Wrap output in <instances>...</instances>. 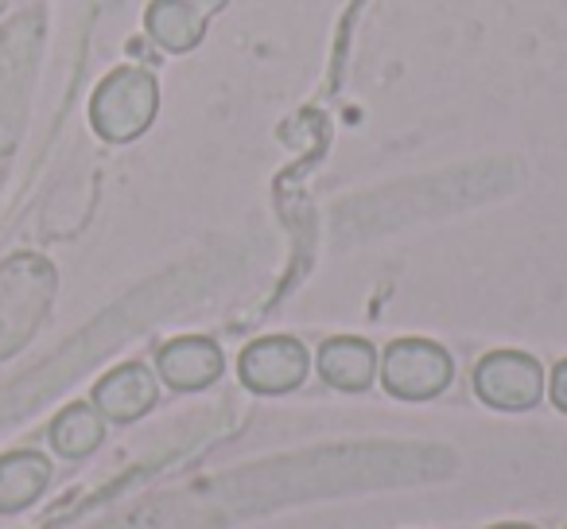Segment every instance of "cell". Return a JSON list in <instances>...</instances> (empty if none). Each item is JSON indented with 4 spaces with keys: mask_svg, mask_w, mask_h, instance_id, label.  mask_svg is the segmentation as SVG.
I'll return each instance as SVG.
<instances>
[{
    "mask_svg": "<svg viewBox=\"0 0 567 529\" xmlns=\"http://www.w3.org/2000/svg\"><path fill=\"white\" fill-rule=\"evenodd\" d=\"M144 28L167 55H187L203 43L206 17L190 0H152L148 12H144Z\"/></svg>",
    "mask_w": 567,
    "mask_h": 529,
    "instance_id": "9c48e42d",
    "label": "cell"
},
{
    "mask_svg": "<svg viewBox=\"0 0 567 529\" xmlns=\"http://www.w3.org/2000/svg\"><path fill=\"white\" fill-rule=\"evenodd\" d=\"M548 378L525 350H489L474 366V397L497 413H528L540 405Z\"/></svg>",
    "mask_w": 567,
    "mask_h": 529,
    "instance_id": "277c9868",
    "label": "cell"
},
{
    "mask_svg": "<svg viewBox=\"0 0 567 529\" xmlns=\"http://www.w3.org/2000/svg\"><path fill=\"white\" fill-rule=\"evenodd\" d=\"M156 374L175 394H198V389H210L226 374V355L206 335H179V339L159 347Z\"/></svg>",
    "mask_w": 567,
    "mask_h": 529,
    "instance_id": "8992f818",
    "label": "cell"
},
{
    "mask_svg": "<svg viewBox=\"0 0 567 529\" xmlns=\"http://www.w3.org/2000/svg\"><path fill=\"white\" fill-rule=\"evenodd\" d=\"M4 9H9V0H0V12H4Z\"/></svg>",
    "mask_w": 567,
    "mask_h": 529,
    "instance_id": "9a60e30c",
    "label": "cell"
},
{
    "mask_svg": "<svg viewBox=\"0 0 567 529\" xmlns=\"http://www.w3.org/2000/svg\"><path fill=\"white\" fill-rule=\"evenodd\" d=\"M51 459L40 451H9L0 456V513H20L48 490Z\"/></svg>",
    "mask_w": 567,
    "mask_h": 529,
    "instance_id": "30bf717a",
    "label": "cell"
},
{
    "mask_svg": "<svg viewBox=\"0 0 567 529\" xmlns=\"http://www.w3.org/2000/svg\"><path fill=\"white\" fill-rule=\"evenodd\" d=\"M190 4H195L198 12H203V17H210V12H221L229 4V0H190Z\"/></svg>",
    "mask_w": 567,
    "mask_h": 529,
    "instance_id": "4fadbf2b",
    "label": "cell"
},
{
    "mask_svg": "<svg viewBox=\"0 0 567 529\" xmlns=\"http://www.w3.org/2000/svg\"><path fill=\"white\" fill-rule=\"evenodd\" d=\"M311 370L308 347L292 335H265V339H252L249 347L237 358V378L245 389L260 397H284L292 389L303 386Z\"/></svg>",
    "mask_w": 567,
    "mask_h": 529,
    "instance_id": "5b68a950",
    "label": "cell"
},
{
    "mask_svg": "<svg viewBox=\"0 0 567 529\" xmlns=\"http://www.w3.org/2000/svg\"><path fill=\"white\" fill-rule=\"evenodd\" d=\"M55 265L40 253H12L0 265V358H12L32 343L55 301Z\"/></svg>",
    "mask_w": 567,
    "mask_h": 529,
    "instance_id": "6da1fadb",
    "label": "cell"
},
{
    "mask_svg": "<svg viewBox=\"0 0 567 529\" xmlns=\"http://www.w3.org/2000/svg\"><path fill=\"white\" fill-rule=\"evenodd\" d=\"M548 397H551V405H556L559 413H567V358L556 366V370H551V378H548Z\"/></svg>",
    "mask_w": 567,
    "mask_h": 529,
    "instance_id": "7c38bea8",
    "label": "cell"
},
{
    "mask_svg": "<svg viewBox=\"0 0 567 529\" xmlns=\"http://www.w3.org/2000/svg\"><path fill=\"white\" fill-rule=\"evenodd\" d=\"M156 401H159V382L144 363L113 366L94 386V409L110 425H133V420L148 417L156 409Z\"/></svg>",
    "mask_w": 567,
    "mask_h": 529,
    "instance_id": "52a82bcc",
    "label": "cell"
},
{
    "mask_svg": "<svg viewBox=\"0 0 567 529\" xmlns=\"http://www.w3.org/2000/svg\"><path fill=\"white\" fill-rule=\"evenodd\" d=\"M489 529H536V526H528V521H497V526H489Z\"/></svg>",
    "mask_w": 567,
    "mask_h": 529,
    "instance_id": "5bb4252c",
    "label": "cell"
},
{
    "mask_svg": "<svg viewBox=\"0 0 567 529\" xmlns=\"http://www.w3.org/2000/svg\"><path fill=\"white\" fill-rule=\"evenodd\" d=\"M105 417L94 409V401H74L51 420V448L63 459H86L102 448Z\"/></svg>",
    "mask_w": 567,
    "mask_h": 529,
    "instance_id": "8fae6325",
    "label": "cell"
},
{
    "mask_svg": "<svg viewBox=\"0 0 567 529\" xmlns=\"http://www.w3.org/2000/svg\"><path fill=\"white\" fill-rule=\"evenodd\" d=\"M378 350L370 339H354V335H334L319 347L316 370L339 394H365L378 382Z\"/></svg>",
    "mask_w": 567,
    "mask_h": 529,
    "instance_id": "ba28073f",
    "label": "cell"
},
{
    "mask_svg": "<svg viewBox=\"0 0 567 529\" xmlns=\"http://www.w3.org/2000/svg\"><path fill=\"white\" fill-rule=\"evenodd\" d=\"M159 113V82L148 67H117L90 98V125L102 141L128 144L152 129Z\"/></svg>",
    "mask_w": 567,
    "mask_h": 529,
    "instance_id": "7a4b0ae2",
    "label": "cell"
},
{
    "mask_svg": "<svg viewBox=\"0 0 567 529\" xmlns=\"http://www.w3.org/2000/svg\"><path fill=\"white\" fill-rule=\"evenodd\" d=\"M378 378L396 401H435L455 382V358L432 339H396L378 363Z\"/></svg>",
    "mask_w": 567,
    "mask_h": 529,
    "instance_id": "3957f363",
    "label": "cell"
}]
</instances>
